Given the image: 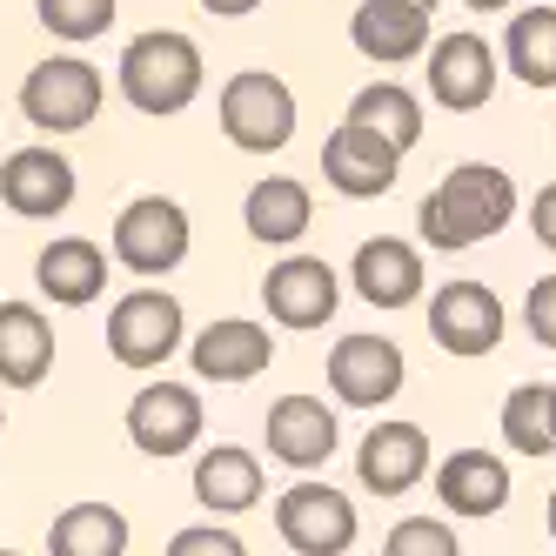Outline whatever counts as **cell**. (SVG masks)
Segmentation results:
<instances>
[{
	"label": "cell",
	"mask_w": 556,
	"mask_h": 556,
	"mask_svg": "<svg viewBox=\"0 0 556 556\" xmlns=\"http://www.w3.org/2000/svg\"><path fill=\"white\" fill-rule=\"evenodd\" d=\"M202 395L188 382H148L135 403H128V443L154 463H175L202 443Z\"/></svg>",
	"instance_id": "7"
},
{
	"label": "cell",
	"mask_w": 556,
	"mask_h": 556,
	"mask_svg": "<svg viewBox=\"0 0 556 556\" xmlns=\"http://www.w3.org/2000/svg\"><path fill=\"white\" fill-rule=\"evenodd\" d=\"M101 67L81 61V54H48V61H34L27 67V81H21V114L41 135H81L94 128V114H101Z\"/></svg>",
	"instance_id": "3"
},
{
	"label": "cell",
	"mask_w": 556,
	"mask_h": 556,
	"mask_svg": "<svg viewBox=\"0 0 556 556\" xmlns=\"http://www.w3.org/2000/svg\"><path fill=\"white\" fill-rule=\"evenodd\" d=\"M268 456L282 463V469H323L342 443V429H336V409L323 403V395H282V403H268Z\"/></svg>",
	"instance_id": "13"
},
{
	"label": "cell",
	"mask_w": 556,
	"mask_h": 556,
	"mask_svg": "<svg viewBox=\"0 0 556 556\" xmlns=\"http://www.w3.org/2000/svg\"><path fill=\"white\" fill-rule=\"evenodd\" d=\"M194 503L208 516H242L262 503V456L255 450H235V443H215L194 463Z\"/></svg>",
	"instance_id": "23"
},
{
	"label": "cell",
	"mask_w": 556,
	"mask_h": 556,
	"mask_svg": "<svg viewBox=\"0 0 556 556\" xmlns=\"http://www.w3.org/2000/svg\"><path fill=\"white\" fill-rule=\"evenodd\" d=\"M188 242H194V222L181 202L168 194H141L114 215V262L135 268V275H168L188 262Z\"/></svg>",
	"instance_id": "5"
},
{
	"label": "cell",
	"mask_w": 556,
	"mask_h": 556,
	"mask_svg": "<svg viewBox=\"0 0 556 556\" xmlns=\"http://www.w3.org/2000/svg\"><path fill=\"white\" fill-rule=\"evenodd\" d=\"M128 549V516L108 503H67L48 530V556H122Z\"/></svg>",
	"instance_id": "25"
},
{
	"label": "cell",
	"mask_w": 556,
	"mask_h": 556,
	"mask_svg": "<svg viewBox=\"0 0 556 556\" xmlns=\"http://www.w3.org/2000/svg\"><path fill=\"white\" fill-rule=\"evenodd\" d=\"M349 41L369 61H416L429 48V8H416V0H363L349 14Z\"/></svg>",
	"instance_id": "20"
},
{
	"label": "cell",
	"mask_w": 556,
	"mask_h": 556,
	"mask_svg": "<svg viewBox=\"0 0 556 556\" xmlns=\"http://www.w3.org/2000/svg\"><path fill=\"white\" fill-rule=\"evenodd\" d=\"M342 122H363V128H376L382 141H395V148L409 154L422 141V101L409 88H395V81H376V88H363V94L349 101Z\"/></svg>",
	"instance_id": "28"
},
{
	"label": "cell",
	"mask_w": 556,
	"mask_h": 556,
	"mask_svg": "<svg viewBox=\"0 0 556 556\" xmlns=\"http://www.w3.org/2000/svg\"><path fill=\"white\" fill-rule=\"evenodd\" d=\"M416 8H429V14H435V0H416Z\"/></svg>",
	"instance_id": "37"
},
{
	"label": "cell",
	"mask_w": 556,
	"mask_h": 556,
	"mask_svg": "<svg viewBox=\"0 0 556 556\" xmlns=\"http://www.w3.org/2000/svg\"><path fill=\"white\" fill-rule=\"evenodd\" d=\"M0 422H8V416H0Z\"/></svg>",
	"instance_id": "39"
},
{
	"label": "cell",
	"mask_w": 556,
	"mask_h": 556,
	"mask_svg": "<svg viewBox=\"0 0 556 556\" xmlns=\"http://www.w3.org/2000/svg\"><path fill=\"white\" fill-rule=\"evenodd\" d=\"M34 14H41V27L54 34V41L88 48V41H101V34L114 27V0H34Z\"/></svg>",
	"instance_id": "29"
},
{
	"label": "cell",
	"mask_w": 556,
	"mask_h": 556,
	"mask_svg": "<svg viewBox=\"0 0 556 556\" xmlns=\"http://www.w3.org/2000/svg\"><path fill=\"white\" fill-rule=\"evenodd\" d=\"M349 282L369 308H409L422 295V255H416V242H403V235H376V242L355 249Z\"/></svg>",
	"instance_id": "18"
},
{
	"label": "cell",
	"mask_w": 556,
	"mask_h": 556,
	"mask_svg": "<svg viewBox=\"0 0 556 556\" xmlns=\"http://www.w3.org/2000/svg\"><path fill=\"white\" fill-rule=\"evenodd\" d=\"M523 329H530L543 349H556V275L530 282V295H523Z\"/></svg>",
	"instance_id": "31"
},
{
	"label": "cell",
	"mask_w": 556,
	"mask_h": 556,
	"mask_svg": "<svg viewBox=\"0 0 556 556\" xmlns=\"http://www.w3.org/2000/svg\"><path fill=\"white\" fill-rule=\"evenodd\" d=\"M268 355H275V336L262 323H249V315H222V323H208L202 336H194L188 349V363L202 382H255L268 369Z\"/></svg>",
	"instance_id": "16"
},
{
	"label": "cell",
	"mask_w": 556,
	"mask_h": 556,
	"mask_svg": "<svg viewBox=\"0 0 556 556\" xmlns=\"http://www.w3.org/2000/svg\"><path fill=\"white\" fill-rule=\"evenodd\" d=\"M516 181L490 162H463L450 168L443 181H435L422 194V208H416V228H422V242L435 255H463L476 242H490V235H503L516 222Z\"/></svg>",
	"instance_id": "1"
},
{
	"label": "cell",
	"mask_w": 556,
	"mask_h": 556,
	"mask_svg": "<svg viewBox=\"0 0 556 556\" xmlns=\"http://www.w3.org/2000/svg\"><path fill=\"white\" fill-rule=\"evenodd\" d=\"M435 496H443L450 516H496L509 503V469L490 450H456L435 469Z\"/></svg>",
	"instance_id": "24"
},
{
	"label": "cell",
	"mask_w": 556,
	"mask_h": 556,
	"mask_svg": "<svg viewBox=\"0 0 556 556\" xmlns=\"http://www.w3.org/2000/svg\"><path fill=\"white\" fill-rule=\"evenodd\" d=\"M122 94L141 114H181L194 94H202V48L188 41L181 27H148L122 48Z\"/></svg>",
	"instance_id": "2"
},
{
	"label": "cell",
	"mask_w": 556,
	"mask_h": 556,
	"mask_svg": "<svg viewBox=\"0 0 556 556\" xmlns=\"http://www.w3.org/2000/svg\"><path fill=\"white\" fill-rule=\"evenodd\" d=\"M395 175H403V148L382 141L376 128L363 122H342L329 141H323V181L336 194H349V202H376V194L395 188Z\"/></svg>",
	"instance_id": "10"
},
{
	"label": "cell",
	"mask_w": 556,
	"mask_h": 556,
	"mask_svg": "<svg viewBox=\"0 0 556 556\" xmlns=\"http://www.w3.org/2000/svg\"><path fill=\"white\" fill-rule=\"evenodd\" d=\"M168 556H242V536L235 530H181L168 543Z\"/></svg>",
	"instance_id": "32"
},
{
	"label": "cell",
	"mask_w": 556,
	"mask_h": 556,
	"mask_svg": "<svg viewBox=\"0 0 556 556\" xmlns=\"http://www.w3.org/2000/svg\"><path fill=\"white\" fill-rule=\"evenodd\" d=\"M308 222H315V194L295 175H262L249 188V202H242V228L262 249H295L308 235Z\"/></svg>",
	"instance_id": "21"
},
{
	"label": "cell",
	"mask_w": 556,
	"mask_h": 556,
	"mask_svg": "<svg viewBox=\"0 0 556 556\" xmlns=\"http://www.w3.org/2000/svg\"><path fill=\"white\" fill-rule=\"evenodd\" d=\"M34 282L61 308H88L108 289V249H94L88 235H61V242H48L34 255Z\"/></svg>",
	"instance_id": "19"
},
{
	"label": "cell",
	"mask_w": 556,
	"mask_h": 556,
	"mask_svg": "<svg viewBox=\"0 0 556 556\" xmlns=\"http://www.w3.org/2000/svg\"><path fill=\"white\" fill-rule=\"evenodd\" d=\"M509 329V315L496 302V289L483 282H443L429 295V336L435 349H450V355H490Z\"/></svg>",
	"instance_id": "11"
},
{
	"label": "cell",
	"mask_w": 556,
	"mask_h": 556,
	"mask_svg": "<svg viewBox=\"0 0 556 556\" xmlns=\"http://www.w3.org/2000/svg\"><path fill=\"white\" fill-rule=\"evenodd\" d=\"M549 395H556V382H549Z\"/></svg>",
	"instance_id": "38"
},
{
	"label": "cell",
	"mask_w": 556,
	"mask_h": 556,
	"mask_svg": "<svg viewBox=\"0 0 556 556\" xmlns=\"http://www.w3.org/2000/svg\"><path fill=\"white\" fill-rule=\"evenodd\" d=\"M0 202L27 222H48V215L74 208V162L54 148H14L0 162Z\"/></svg>",
	"instance_id": "15"
},
{
	"label": "cell",
	"mask_w": 556,
	"mask_h": 556,
	"mask_svg": "<svg viewBox=\"0 0 556 556\" xmlns=\"http://www.w3.org/2000/svg\"><path fill=\"white\" fill-rule=\"evenodd\" d=\"M255 8H262V0H202V14H215V21H242Z\"/></svg>",
	"instance_id": "34"
},
{
	"label": "cell",
	"mask_w": 556,
	"mask_h": 556,
	"mask_svg": "<svg viewBox=\"0 0 556 556\" xmlns=\"http://www.w3.org/2000/svg\"><path fill=\"white\" fill-rule=\"evenodd\" d=\"M222 135L242 148V154H275L295 141V94L282 74L249 67L222 88Z\"/></svg>",
	"instance_id": "4"
},
{
	"label": "cell",
	"mask_w": 556,
	"mask_h": 556,
	"mask_svg": "<svg viewBox=\"0 0 556 556\" xmlns=\"http://www.w3.org/2000/svg\"><path fill=\"white\" fill-rule=\"evenodd\" d=\"M503 61L523 88H556V8H523L503 34Z\"/></svg>",
	"instance_id": "26"
},
{
	"label": "cell",
	"mask_w": 556,
	"mask_h": 556,
	"mask_svg": "<svg viewBox=\"0 0 556 556\" xmlns=\"http://www.w3.org/2000/svg\"><path fill=\"white\" fill-rule=\"evenodd\" d=\"M429 94L450 114H476L496 94V48L483 34H469V27L450 34V41H435L429 48Z\"/></svg>",
	"instance_id": "14"
},
{
	"label": "cell",
	"mask_w": 556,
	"mask_h": 556,
	"mask_svg": "<svg viewBox=\"0 0 556 556\" xmlns=\"http://www.w3.org/2000/svg\"><path fill=\"white\" fill-rule=\"evenodd\" d=\"M188 323H181V302L162 289H135L108 308V355L122 369H162L168 355L181 349Z\"/></svg>",
	"instance_id": "6"
},
{
	"label": "cell",
	"mask_w": 556,
	"mask_h": 556,
	"mask_svg": "<svg viewBox=\"0 0 556 556\" xmlns=\"http://www.w3.org/2000/svg\"><path fill=\"white\" fill-rule=\"evenodd\" d=\"M355 476L369 496H403L429 476V435L416 422H376L355 450Z\"/></svg>",
	"instance_id": "17"
},
{
	"label": "cell",
	"mask_w": 556,
	"mask_h": 556,
	"mask_svg": "<svg viewBox=\"0 0 556 556\" xmlns=\"http://www.w3.org/2000/svg\"><path fill=\"white\" fill-rule=\"evenodd\" d=\"M549 543H556V490H549Z\"/></svg>",
	"instance_id": "36"
},
{
	"label": "cell",
	"mask_w": 556,
	"mask_h": 556,
	"mask_svg": "<svg viewBox=\"0 0 556 556\" xmlns=\"http://www.w3.org/2000/svg\"><path fill=\"white\" fill-rule=\"evenodd\" d=\"M530 228H536V242L556 255V181L536 188V202H530Z\"/></svg>",
	"instance_id": "33"
},
{
	"label": "cell",
	"mask_w": 556,
	"mask_h": 556,
	"mask_svg": "<svg viewBox=\"0 0 556 556\" xmlns=\"http://www.w3.org/2000/svg\"><path fill=\"white\" fill-rule=\"evenodd\" d=\"M476 14H503V8H516V0H469Z\"/></svg>",
	"instance_id": "35"
},
{
	"label": "cell",
	"mask_w": 556,
	"mask_h": 556,
	"mask_svg": "<svg viewBox=\"0 0 556 556\" xmlns=\"http://www.w3.org/2000/svg\"><path fill=\"white\" fill-rule=\"evenodd\" d=\"M503 443L516 456H556V395L549 382H516L503 395Z\"/></svg>",
	"instance_id": "27"
},
{
	"label": "cell",
	"mask_w": 556,
	"mask_h": 556,
	"mask_svg": "<svg viewBox=\"0 0 556 556\" xmlns=\"http://www.w3.org/2000/svg\"><path fill=\"white\" fill-rule=\"evenodd\" d=\"M275 530L295 556H342L355 543V503L329 483H295L275 503Z\"/></svg>",
	"instance_id": "8"
},
{
	"label": "cell",
	"mask_w": 556,
	"mask_h": 556,
	"mask_svg": "<svg viewBox=\"0 0 556 556\" xmlns=\"http://www.w3.org/2000/svg\"><path fill=\"white\" fill-rule=\"evenodd\" d=\"M336 302H342V282H336V268L315 262V255H289L262 275V308H268V323H282V329H323L336 315Z\"/></svg>",
	"instance_id": "12"
},
{
	"label": "cell",
	"mask_w": 556,
	"mask_h": 556,
	"mask_svg": "<svg viewBox=\"0 0 556 556\" xmlns=\"http://www.w3.org/2000/svg\"><path fill=\"white\" fill-rule=\"evenodd\" d=\"M54 369V323L34 302H0V382L41 389Z\"/></svg>",
	"instance_id": "22"
},
{
	"label": "cell",
	"mask_w": 556,
	"mask_h": 556,
	"mask_svg": "<svg viewBox=\"0 0 556 556\" xmlns=\"http://www.w3.org/2000/svg\"><path fill=\"white\" fill-rule=\"evenodd\" d=\"M382 549H389V556H456V530L435 523V516H409V523L389 530Z\"/></svg>",
	"instance_id": "30"
},
{
	"label": "cell",
	"mask_w": 556,
	"mask_h": 556,
	"mask_svg": "<svg viewBox=\"0 0 556 556\" xmlns=\"http://www.w3.org/2000/svg\"><path fill=\"white\" fill-rule=\"evenodd\" d=\"M329 389H336V403L349 409H382L403 395V349H395L389 336L363 329V336H342L329 349Z\"/></svg>",
	"instance_id": "9"
}]
</instances>
